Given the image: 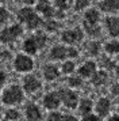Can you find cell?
Returning <instances> with one entry per match:
<instances>
[{"mask_svg":"<svg viewBox=\"0 0 119 121\" xmlns=\"http://www.w3.org/2000/svg\"><path fill=\"white\" fill-rule=\"evenodd\" d=\"M16 18L18 21L22 23H24L28 30H37V29L42 27L43 18L38 15V12L32 8V7H22L20 10H18L16 12Z\"/></svg>","mask_w":119,"mask_h":121,"instance_id":"obj_1","label":"cell"},{"mask_svg":"<svg viewBox=\"0 0 119 121\" xmlns=\"http://www.w3.org/2000/svg\"><path fill=\"white\" fill-rule=\"evenodd\" d=\"M50 59L52 60H72L79 57V50L73 46L65 45H54L50 49Z\"/></svg>","mask_w":119,"mask_h":121,"instance_id":"obj_2","label":"cell"},{"mask_svg":"<svg viewBox=\"0 0 119 121\" xmlns=\"http://www.w3.org/2000/svg\"><path fill=\"white\" fill-rule=\"evenodd\" d=\"M22 34H23V26H22L20 23H14L11 26L4 27L0 31V42H3V44H11L18 37H20Z\"/></svg>","mask_w":119,"mask_h":121,"instance_id":"obj_3","label":"cell"},{"mask_svg":"<svg viewBox=\"0 0 119 121\" xmlns=\"http://www.w3.org/2000/svg\"><path fill=\"white\" fill-rule=\"evenodd\" d=\"M1 101L5 105H15L23 101V90L20 88V86L14 84L10 86L8 88H5L3 95H1Z\"/></svg>","mask_w":119,"mask_h":121,"instance_id":"obj_4","label":"cell"},{"mask_svg":"<svg viewBox=\"0 0 119 121\" xmlns=\"http://www.w3.org/2000/svg\"><path fill=\"white\" fill-rule=\"evenodd\" d=\"M84 38V31L83 29L80 27H75V29H68V30H64L61 33V39L62 42L68 44L69 46L76 44H80Z\"/></svg>","mask_w":119,"mask_h":121,"instance_id":"obj_5","label":"cell"},{"mask_svg":"<svg viewBox=\"0 0 119 121\" xmlns=\"http://www.w3.org/2000/svg\"><path fill=\"white\" fill-rule=\"evenodd\" d=\"M58 97H60V101L68 109H76L77 105H79V97H77V94L75 91L69 90V88H60Z\"/></svg>","mask_w":119,"mask_h":121,"instance_id":"obj_6","label":"cell"},{"mask_svg":"<svg viewBox=\"0 0 119 121\" xmlns=\"http://www.w3.org/2000/svg\"><path fill=\"white\" fill-rule=\"evenodd\" d=\"M34 10L37 12H39V14H42V17L45 19H54L56 8L50 3V0H37Z\"/></svg>","mask_w":119,"mask_h":121,"instance_id":"obj_7","label":"cell"},{"mask_svg":"<svg viewBox=\"0 0 119 121\" xmlns=\"http://www.w3.org/2000/svg\"><path fill=\"white\" fill-rule=\"evenodd\" d=\"M14 67L19 72H28L34 68V60L27 55H18L14 60Z\"/></svg>","mask_w":119,"mask_h":121,"instance_id":"obj_8","label":"cell"},{"mask_svg":"<svg viewBox=\"0 0 119 121\" xmlns=\"http://www.w3.org/2000/svg\"><path fill=\"white\" fill-rule=\"evenodd\" d=\"M104 27L107 29L110 37L119 38V15H108L104 18Z\"/></svg>","mask_w":119,"mask_h":121,"instance_id":"obj_9","label":"cell"},{"mask_svg":"<svg viewBox=\"0 0 119 121\" xmlns=\"http://www.w3.org/2000/svg\"><path fill=\"white\" fill-rule=\"evenodd\" d=\"M97 7H99L97 8L99 11L114 15V14L119 12V0H100Z\"/></svg>","mask_w":119,"mask_h":121,"instance_id":"obj_10","label":"cell"},{"mask_svg":"<svg viewBox=\"0 0 119 121\" xmlns=\"http://www.w3.org/2000/svg\"><path fill=\"white\" fill-rule=\"evenodd\" d=\"M41 88V80L34 75H26L23 78V90L26 93L31 94Z\"/></svg>","mask_w":119,"mask_h":121,"instance_id":"obj_11","label":"cell"},{"mask_svg":"<svg viewBox=\"0 0 119 121\" xmlns=\"http://www.w3.org/2000/svg\"><path fill=\"white\" fill-rule=\"evenodd\" d=\"M60 97L58 93L56 91H52V93H48L45 97H43V106L49 110H54L60 106Z\"/></svg>","mask_w":119,"mask_h":121,"instance_id":"obj_12","label":"cell"},{"mask_svg":"<svg viewBox=\"0 0 119 121\" xmlns=\"http://www.w3.org/2000/svg\"><path fill=\"white\" fill-rule=\"evenodd\" d=\"M95 109H96V113L99 117H106V116L110 113V109H111V102L108 98H100L97 101V104L95 105Z\"/></svg>","mask_w":119,"mask_h":121,"instance_id":"obj_13","label":"cell"},{"mask_svg":"<svg viewBox=\"0 0 119 121\" xmlns=\"http://www.w3.org/2000/svg\"><path fill=\"white\" fill-rule=\"evenodd\" d=\"M96 71V63L95 61H85L79 68V76L80 78H91Z\"/></svg>","mask_w":119,"mask_h":121,"instance_id":"obj_14","label":"cell"},{"mask_svg":"<svg viewBox=\"0 0 119 121\" xmlns=\"http://www.w3.org/2000/svg\"><path fill=\"white\" fill-rule=\"evenodd\" d=\"M102 19V15H100V11L97 8H87L85 12H84V19L88 23H92V25H99Z\"/></svg>","mask_w":119,"mask_h":121,"instance_id":"obj_15","label":"cell"},{"mask_svg":"<svg viewBox=\"0 0 119 121\" xmlns=\"http://www.w3.org/2000/svg\"><path fill=\"white\" fill-rule=\"evenodd\" d=\"M26 117L27 121H43L41 110L38 109L37 105L34 104H28L26 108Z\"/></svg>","mask_w":119,"mask_h":121,"instance_id":"obj_16","label":"cell"},{"mask_svg":"<svg viewBox=\"0 0 119 121\" xmlns=\"http://www.w3.org/2000/svg\"><path fill=\"white\" fill-rule=\"evenodd\" d=\"M83 30L89 37H93V38L102 35V26L100 25H92V23H88L85 21H83Z\"/></svg>","mask_w":119,"mask_h":121,"instance_id":"obj_17","label":"cell"},{"mask_svg":"<svg viewBox=\"0 0 119 121\" xmlns=\"http://www.w3.org/2000/svg\"><path fill=\"white\" fill-rule=\"evenodd\" d=\"M43 76L46 80H56L60 76V71L58 67L54 65V64H46L43 67Z\"/></svg>","mask_w":119,"mask_h":121,"instance_id":"obj_18","label":"cell"},{"mask_svg":"<svg viewBox=\"0 0 119 121\" xmlns=\"http://www.w3.org/2000/svg\"><path fill=\"white\" fill-rule=\"evenodd\" d=\"M107 79H108L107 72L100 69V71H95V73L91 76V83L93 86H102L107 82Z\"/></svg>","mask_w":119,"mask_h":121,"instance_id":"obj_19","label":"cell"},{"mask_svg":"<svg viewBox=\"0 0 119 121\" xmlns=\"http://www.w3.org/2000/svg\"><path fill=\"white\" fill-rule=\"evenodd\" d=\"M23 50L26 52L27 56H32V55H37L38 52V48H37V44L34 42V39H32V37H28V38H26L24 41H23Z\"/></svg>","mask_w":119,"mask_h":121,"instance_id":"obj_20","label":"cell"},{"mask_svg":"<svg viewBox=\"0 0 119 121\" xmlns=\"http://www.w3.org/2000/svg\"><path fill=\"white\" fill-rule=\"evenodd\" d=\"M32 39H34V42L37 44L38 50L43 49V48L46 46V44H48V35H46V33L42 31V30H38L37 33L32 35Z\"/></svg>","mask_w":119,"mask_h":121,"instance_id":"obj_21","label":"cell"},{"mask_svg":"<svg viewBox=\"0 0 119 121\" xmlns=\"http://www.w3.org/2000/svg\"><path fill=\"white\" fill-rule=\"evenodd\" d=\"M42 27L48 31V33H54L61 27V23L57 19H43Z\"/></svg>","mask_w":119,"mask_h":121,"instance_id":"obj_22","label":"cell"},{"mask_svg":"<svg viewBox=\"0 0 119 121\" xmlns=\"http://www.w3.org/2000/svg\"><path fill=\"white\" fill-rule=\"evenodd\" d=\"M92 108H93V104H92V101L91 99H88V98H84V99H81L80 101V106H79V112H80L81 114H89L91 113V110Z\"/></svg>","mask_w":119,"mask_h":121,"instance_id":"obj_23","label":"cell"},{"mask_svg":"<svg viewBox=\"0 0 119 121\" xmlns=\"http://www.w3.org/2000/svg\"><path fill=\"white\" fill-rule=\"evenodd\" d=\"M104 50L107 52V55L110 56H115V55H119V42L118 41H110L107 44L104 45Z\"/></svg>","mask_w":119,"mask_h":121,"instance_id":"obj_24","label":"cell"},{"mask_svg":"<svg viewBox=\"0 0 119 121\" xmlns=\"http://www.w3.org/2000/svg\"><path fill=\"white\" fill-rule=\"evenodd\" d=\"M100 50H102V45L99 41H89L87 44V52L91 56H99Z\"/></svg>","mask_w":119,"mask_h":121,"instance_id":"obj_25","label":"cell"},{"mask_svg":"<svg viewBox=\"0 0 119 121\" xmlns=\"http://www.w3.org/2000/svg\"><path fill=\"white\" fill-rule=\"evenodd\" d=\"M91 4V0H75L73 3V10L76 12H80V11H84L87 10Z\"/></svg>","mask_w":119,"mask_h":121,"instance_id":"obj_26","label":"cell"},{"mask_svg":"<svg viewBox=\"0 0 119 121\" xmlns=\"http://www.w3.org/2000/svg\"><path fill=\"white\" fill-rule=\"evenodd\" d=\"M50 3L54 6V8H56V10L62 11V12H65L68 8H69L68 0H50Z\"/></svg>","mask_w":119,"mask_h":121,"instance_id":"obj_27","label":"cell"},{"mask_svg":"<svg viewBox=\"0 0 119 121\" xmlns=\"http://www.w3.org/2000/svg\"><path fill=\"white\" fill-rule=\"evenodd\" d=\"M5 118L10 120V121H16V120L20 118V113L15 109H8L5 112Z\"/></svg>","mask_w":119,"mask_h":121,"instance_id":"obj_28","label":"cell"},{"mask_svg":"<svg viewBox=\"0 0 119 121\" xmlns=\"http://www.w3.org/2000/svg\"><path fill=\"white\" fill-rule=\"evenodd\" d=\"M73 71H75V63L72 60L64 61V64H62V72L66 73V75H69V73H72Z\"/></svg>","mask_w":119,"mask_h":121,"instance_id":"obj_29","label":"cell"},{"mask_svg":"<svg viewBox=\"0 0 119 121\" xmlns=\"http://www.w3.org/2000/svg\"><path fill=\"white\" fill-rule=\"evenodd\" d=\"M100 65L104 67V68H107V69H112L115 68V64H114V61L107 57V56H102V59H100Z\"/></svg>","mask_w":119,"mask_h":121,"instance_id":"obj_30","label":"cell"},{"mask_svg":"<svg viewBox=\"0 0 119 121\" xmlns=\"http://www.w3.org/2000/svg\"><path fill=\"white\" fill-rule=\"evenodd\" d=\"M10 19V12L7 8L4 7H0V25H5Z\"/></svg>","mask_w":119,"mask_h":121,"instance_id":"obj_31","label":"cell"},{"mask_svg":"<svg viewBox=\"0 0 119 121\" xmlns=\"http://www.w3.org/2000/svg\"><path fill=\"white\" fill-rule=\"evenodd\" d=\"M68 84L70 87H80L83 84V80H81L80 76H69L68 78Z\"/></svg>","mask_w":119,"mask_h":121,"instance_id":"obj_32","label":"cell"},{"mask_svg":"<svg viewBox=\"0 0 119 121\" xmlns=\"http://www.w3.org/2000/svg\"><path fill=\"white\" fill-rule=\"evenodd\" d=\"M64 120V114L58 113V112H52L48 116V121H62Z\"/></svg>","mask_w":119,"mask_h":121,"instance_id":"obj_33","label":"cell"},{"mask_svg":"<svg viewBox=\"0 0 119 121\" xmlns=\"http://www.w3.org/2000/svg\"><path fill=\"white\" fill-rule=\"evenodd\" d=\"M14 1L19 3V4H23V6H27V7H31L37 3V0H14Z\"/></svg>","mask_w":119,"mask_h":121,"instance_id":"obj_34","label":"cell"},{"mask_svg":"<svg viewBox=\"0 0 119 121\" xmlns=\"http://www.w3.org/2000/svg\"><path fill=\"white\" fill-rule=\"evenodd\" d=\"M83 121H99V117H97V116H95V114H92V113H89V114L84 116Z\"/></svg>","mask_w":119,"mask_h":121,"instance_id":"obj_35","label":"cell"},{"mask_svg":"<svg viewBox=\"0 0 119 121\" xmlns=\"http://www.w3.org/2000/svg\"><path fill=\"white\" fill-rule=\"evenodd\" d=\"M5 80H7V75H5L3 71H0V90L3 88V86H4Z\"/></svg>","mask_w":119,"mask_h":121,"instance_id":"obj_36","label":"cell"},{"mask_svg":"<svg viewBox=\"0 0 119 121\" xmlns=\"http://www.w3.org/2000/svg\"><path fill=\"white\" fill-rule=\"evenodd\" d=\"M111 93H112L114 95L119 97V83H115V84H112V87H111Z\"/></svg>","mask_w":119,"mask_h":121,"instance_id":"obj_37","label":"cell"},{"mask_svg":"<svg viewBox=\"0 0 119 121\" xmlns=\"http://www.w3.org/2000/svg\"><path fill=\"white\" fill-rule=\"evenodd\" d=\"M62 121H77V118L72 114H64V120Z\"/></svg>","mask_w":119,"mask_h":121,"instance_id":"obj_38","label":"cell"},{"mask_svg":"<svg viewBox=\"0 0 119 121\" xmlns=\"http://www.w3.org/2000/svg\"><path fill=\"white\" fill-rule=\"evenodd\" d=\"M10 57H11L10 52H1V53H0V59H3V60H4V59H10Z\"/></svg>","mask_w":119,"mask_h":121,"instance_id":"obj_39","label":"cell"},{"mask_svg":"<svg viewBox=\"0 0 119 121\" xmlns=\"http://www.w3.org/2000/svg\"><path fill=\"white\" fill-rule=\"evenodd\" d=\"M108 121H119V116H112V117H110Z\"/></svg>","mask_w":119,"mask_h":121,"instance_id":"obj_40","label":"cell"},{"mask_svg":"<svg viewBox=\"0 0 119 121\" xmlns=\"http://www.w3.org/2000/svg\"><path fill=\"white\" fill-rule=\"evenodd\" d=\"M115 71H116V75L119 76V64H118L116 67H115Z\"/></svg>","mask_w":119,"mask_h":121,"instance_id":"obj_41","label":"cell"},{"mask_svg":"<svg viewBox=\"0 0 119 121\" xmlns=\"http://www.w3.org/2000/svg\"><path fill=\"white\" fill-rule=\"evenodd\" d=\"M118 113H119V109H118ZM118 116H119V114H118Z\"/></svg>","mask_w":119,"mask_h":121,"instance_id":"obj_42","label":"cell"}]
</instances>
